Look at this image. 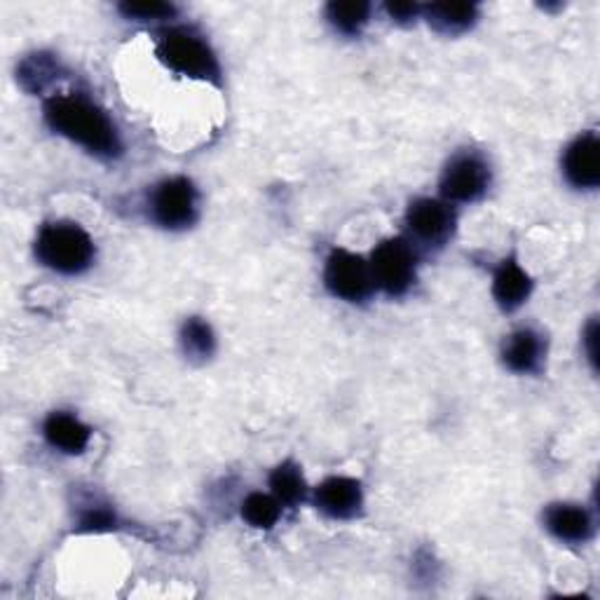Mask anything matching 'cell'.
<instances>
[{"instance_id": "obj_1", "label": "cell", "mask_w": 600, "mask_h": 600, "mask_svg": "<svg viewBox=\"0 0 600 600\" xmlns=\"http://www.w3.org/2000/svg\"><path fill=\"white\" fill-rule=\"evenodd\" d=\"M46 122L50 130L82 146L88 153L101 160H116L122 156V141L118 127L101 106L82 94H57L46 101Z\"/></svg>"}, {"instance_id": "obj_2", "label": "cell", "mask_w": 600, "mask_h": 600, "mask_svg": "<svg viewBox=\"0 0 600 600\" xmlns=\"http://www.w3.org/2000/svg\"><path fill=\"white\" fill-rule=\"evenodd\" d=\"M38 261L61 274H80L94 263V242L78 223L42 226L36 240Z\"/></svg>"}, {"instance_id": "obj_3", "label": "cell", "mask_w": 600, "mask_h": 600, "mask_svg": "<svg viewBox=\"0 0 600 600\" xmlns=\"http://www.w3.org/2000/svg\"><path fill=\"white\" fill-rule=\"evenodd\" d=\"M158 59L179 76L192 78V80H207L219 84L221 82V67L219 59L209 48V42L202 40L196 31L190 29H169L160 36Z\"/></svg>"}, {"instance_id": "obj_4", "label": "cell", "mask_w": 600, "mask_h": 600, "mask_svg": "<svg viewBox=\"0 0 600 600\" xmlns=\"http://www.w3.org/2000/svg\"><path fill=\"white\" fill-rule=\"evenodd\" d=\"M416 251L409 242L401 238L384 240L376 247L369 263L373 284L388 296H403L416 282Z\"/></svg>"}, {"instance_id": "obj_5", "label": "cell", "mask_w": 600, "mask_h": 600, "mask_svg": "<svg viewBox=\"0 0 600 600\" xmlns=\"http://www.w3.org/2000/svg\"><path fill=\"white\" fill-rule=\"evenodd\" d=\"M150 217L167 230H183L198 219V188L186 177L167 179L150 196Z\"/></svg>"}, {"instance_id": "obj_6", "label": "cell", "mask_w": 600, "mask_h": 600, "mask_svg": "<svg viewBox=\"0 0 600 600\" xmlns=\"http://www.w3.org/2000/svg\"><path fill=\"white\" fill-rule=\"evenodd\" d=\"M324 284L336 298L348 300V303H361L376 287L369 261L348 249H333L329 253Z\"/></svg>"}, {"instance_id": "obj_7", "label": "cell", "mask_w": 600, "mask_h": 600, "mask_svg": "<svg viewBox=\"0 0 600 600\" xmlns=\"http://www.w3.org/2000/svg\"><path fill=\"white\" fill-rule=\"evenodd\" d=\"M490 186V167L474 153H460L441 177V196L448 202H477Z\"/></svg>"}, {"instance_id": "obj_8", "label": "cell", "mask_w": 600, "mask_h": 600, "mask_svg": "<svg viewBox=\"0 0 600 600\" xmlns=\"http://www.w3.org/2000/svg\"><path fill=\"white\" fill-rule=\"evenodd\" d=\"M406 226L416 240L441 247L456 230V211L443 200L420 198L406 211Z\"/></svg>"}, {"instance_id": "obj_9", "label": "cell", "mask_w": 600, "mask_h": 600, "mask_svg": "<svg viewBox=\"0 0 600 600\" xmlns=\"http://www.w3.org/2000/svg\"><path fill=\"white\" fill-rule=\"evenodd\" d=\"M563 174L570 186L593 190L600 186V143L596 132L577 137L563 156Z\"/></svg>"}, {"instance_id": "obj_10", "label": "cell", "mask_w": 600, "mask_h": 600, "mask_svg": "<svg viewBox=\"0 0 600 600\" xmlns=\"http://www.w3.org/2000/svg\"><path fill=\"white\" fill-rule=\"evenodd\" d=\"M314 504L329 519H354L363 504L361 483L350 477H331L314 490Z\"/></svg>"}, {"instance_id": "obj_11", "label": "cell", "mask_w": 600, "mask_h": 600, "mask_svg": "<svg viewBox=\"0 0 600 600\" xmlns=\"http://www.w3.org/2000/svg\"><path fill=\"white\" fill-rule=\"evenodd\" d=\"M544 526L556 540L582 544L593 534L591 513L580 504H551L544 513Z\"/></svg>"}, {"instance_id": "obj_12", "label": "cell", "mask_w": 600, "mask_h": 600, "mask_svg": "<svg viewBox=\"0 0 600 600\" xmlns=\"http://www.w3.org/2000/svg\"><path fill=\"white\" fill-rule=\"evenodd\" d=\"M42 434H46L48 443L61 453L69 456H80L84 448H88L92 439V430L84 422H80L76 416L57 411L48 416L46 424H42Z\"/></svg>"}, {"instance_id": "obj_13", "label": "cell", "mask_w": 600, "mask_h": 600, "mask_svg": "<svg viewBox=\"0 0 600 600\" xmlns=\"http://www.w3.org/2000/svg\"><path fill=\"white\" fill-rule=\"evenodd\" d=\"M532 291L530 274L517 263V259H507L500 263L492 277V296H496L498 306L507 312L519 310Z\"/></svg>"}, {"instance_id": "obj_14", "label": "cell", "mask_w": 600, "mask_h": 600, "mask_svg": "<svg viewBox=\"0 0 600 600\" xmlns=\"http://www.w3.org/2000/svg\"><path fill=\"white\" fill-rule=\"evenodd\" d=\"M542 336L534 333L532 329H519L513 331L504 348H502V359L507 363V369L513 373H534L542 363Z\"/></svg>"}, {"instance_id": "obj_15", "label": "cell", "mask_w": 600, "mask_h": 600, "mask_svg": "<svg viewBox=\"0 0 600 600\" xmlns=\"http://www.w3.org/2000/svg\"><path fill=\"white\" fill-rule=\"evenodd\" d=\"M422 14L434 31L456 36L474 27V21L479 19V8L471 3H434L424 6Z\"/></svg>"}, {"instance_id": "obj_16", "label": "cell", "mask_w": 600, "mask_h": 600, "mask_svg": "<svg viewBox=\"0 0 600 600\" xmlns=\"http://www.w3.org/2000/svg\"><path fill=\"white\" fill-rule=\"evenodd\" d=\"M61 73L63 69L57 57L48 52H36L19 63L17 80L27 92L42 94L57 78H61Z\"/></svg>"}, {"instance_id": "obj_17", "label": "cell", "mask_w": 600, "mask_h": 600, "mask_svg": "<svg viewBox=\"0 0 600 600\" xmlns=\"http://www.w3.org/2000/svg\"><path fill=\"white\" fill-rule=\"evenodd\" d=\"M270 488H272V496L280 500V504H289V507L300 504L308 496V483H306L303 471H300V467L293 462H284L272 471Z\"/></svg>"}, {"instance_id": "obj_18", "label": "cell", "mask_w": 600, "mask_h": 600, "mask_svg": "<svg viewBox=\"0 0 600 600\" xmlns=\"http://www.w3.org/2000/svg\"><path fill=\"white\" fill-rule=\"evenodd\" d=\"M181 348L186 357L196 361H207L213 350H217V338H213L211 327L200 317H190L181 329Z\"/></svg>"}, {"instance_id": "obj_19", "label": "cell", "mask_w": 600, "mask_h": 600, "mask_svg": "<svg viewBox=\"0 0 600 600\" xmlns=\"http://www.w3.org/2000/svg\"><path fill=\"white\" fill-rule=\"evenodd\" d=\"M280 500L274 496H263V492H251L242 504V519L256 530H270L280 521Z\"/></svg>"}, {"instance_id": "obj_20", "label": "cell", "mask_w": 600, "mask_h": 600, "mask_svg": "<svg viewBox=\"0 0 600 600\" xmlns=\"http://www.w3.org/2000/svg\"><path fill=\"white\" fill-rule=\"evenodd\" d=\"M371 6L369 3H331L327 8V19L331 27L346 36H357L369 24Z\"/></svg>"}, {"instance_id": "obj_21", "label": "cell", "mask_w": 600, "mask_h": 600, "mask_svg": "<svg viewBox=\"0 0 600 600\" xmlns=\"http://www.w3.org/2000/svg\"><path fill=\"white\" fill-rule=\"evenodd\" d=\"M116 526H118L116 511L106 504H97V507H90L88 511H82V517L78 521L80 532H109Z\"/></svg>"}, {"instance_id": "obj_22", "label": "cell", "mask_w": 600, "mask_h": 600, "mask_svg": "<svg viewBox=\"0 0 600 600\" xmlns=\"http://www.w3.org/2000/svg\"><path fill=\"white\" fill-rule=\"evenodd\" d=\"M118 10L122 12V17L134 21H156L177 14V8L171 3H122Z\"/></svg>"}, {"instance_id": "obj_23", "label": "cell", "mask_w": 600, "mask_h": 600, "mask_svg": "<svg viewBox=\"0 0 600 600\" xmlns=\"http://www.w3.org/2000/svg\"><path fill=\"white\" fill-rule=\"evenodd\" d=\"M384 12L390 14L392 21H399V24H411V21H416L422 14V8L416 3H388L384 6Z\"/></svg>"}, {"instance_id": "obj_24", "label": "cell", "mask_w": 600, "mask_h": 600, "mask_svg": "<svg viewBox=\"0 0 600 600\" xmlns=\"http://www.w3.org/2000/svg\"><path fill=\"white\" fill-rule=\"evenodd\" d=\"M584 348H587L591 367L596 369L598 367V321L596 319L589 321V327L584 331Z\"/></svg>"}]
</instances>
